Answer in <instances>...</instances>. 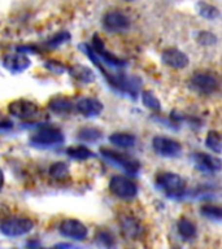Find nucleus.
I'll return each mask as SVG.
<instances>
[{
    "label": "nucleus",
    "mask_w": 222,
    "mask_h": 249,
    "mask_svg": "<svg viewBox=\"0 0 222 249\" xmlns=\"http://www.w3.org/2000/svg\"><path fill=\"white\" fill-rule=\"evenodd\" d=\"M79 48H81V50L83 51V53H85L86 56H87L99 69H100L101 74L104 75L107 82L112 86L113 89H117V91H121V92L128 93L129 96H131L132 99H136L140 87V81L138 78L128 77V75H122V74H121V75L109 74L108 71L103 68V62L100 61V58L97 57L96 53L93 52V50L91 47L87 46V44H81Z\"/></svg>",
    "instance_id": "f257e3e1"
},
{
    "label": "nucleus",
    "mask_w": 222,
    "mask_h": 249,
    "mask_svg": "<svg viewBox=\"0 0 222 249\" xmlns=\"http://www.w3.org/2000/svg\"><path fill=\"white\" fill-rule=\"evenodd\" d=\"M156 184L171 198L182 197L186 192V182L175 173H161L156 178Z\"/></svg>",
    "instance_id": "f03ea898"
},
{
    "label": "nucleus",
    "mask_w": 222,
    "mask_h": 249,
    "mask_svg": "<svg viewBox=\"0 0 222 249\" xmlns=\"http://www.w3.org/2000/svg\"><path fill=\"white\" fill-rule=\"evenodd\" d=\"M34 229V222L25 217L8 218L0 225V231L5 236H22Z\"/></svg>",
    "instance_id": "7ed1b4c3"
},
{
    "label": "nucleus",
    "mask_w": 222,
    "mask_h": 249,
    "mask_svg": "<svg viewBox=\"0 0 222 249\" xmlns=\"http://www.w3.org/2000/svg\"><path fill=\"white\" fill-rule=\"evenodd\" d=\"M191 87L203 95H212L220 89V79L214 74L198 71L191 78Z\"/></svg>",
    "instance_id": "20e7f679"
},
{
    "label": "nucleus",
    "mask_w": 222,
    "mask_h": 249,
    "mask_svg": "<svg viewBox=\"0 0 222 249\" xmlns=\"http://www.w3.org/2000/svg\"><path fill=\"white\" fill-rule=\"evenodd\" d=\"M109 190L114 196L122 200H131L138 194V187L131 179L121 175H114L109 182Z\"/></svg>",
    "instance_id": "39448f33"
},
{
    "label": "nucleus",
    "mask_w": 222,
    "mask_h": 249,
    "mask_svg": "<svg viewBox=\"0 0 222 249\" xmlns=\"http://www.w3.org/2000/svg\"><path fill=\"white\" fill-rule=\"evenodd\" d=\"M100 155L104 157L105 160H108L109 162L114 163L117 166H120L122 170H125L129 174H136L140 169L139 162L136 160L129 157V156L120 153V152L113 151V149H108V148H101Z\"/></svg>",
    "instance_id": "423d86ee"
},
{
    "label": "nucleus",
    "mask_w": 222,
    "mask_h": 249,
    "mask_svg": "<svg viewBox=\"0 0 222 249\" xmlns=\"http://www.w3.org/2000/svg\"><path fill=\"white\" fill-rule=\"evenodd\" d=\"M30 143L37 147H54L64 143V135L58 128L44 127L31 136Z\"/></svg>",
    "instance_id": "0eeeda50"
},
{
    "label": "nucleus",
    "mask_w": 222,
    "mask_h": 249,
    "mask_svg": "<svg viewBox=\"0 0 222 249\" xmlns=\"http://www.w3.org/2000/svg\"><path fill=\"white\" fill-rule=\"evenodd\" d=\"M152 148L161 157H177L182 151V147L177 140L164 136H155L152 140Z\"/></svg>",
    "instance_id": "6e6552de"
},
{
    "label": "nucleus",
    "mask_w": 222,
    "mask_h": 249,
    "mask_svg": "<svg viewBox=\"0 0 222 249\" xmlns=\"http://www.w3.org/2000/svg\"><path fill=\"white\" fill-rule=\"evenodd\" d=\"M8 110L12 116L21 118V120H30L34 118L39 112L38 105L30 100H25V99H18V100L12 101Z\"/></svg>",
    "instance_id": "1a4fd4ad"
},
{
    "label": "nucleus",
    "mask_w": 222,
    "mask_h": 249,
    "mask_svg": "<svg viewBox=\"0 0 222 249\" xmlns=\"http://www.w3.org/2000/svg\"><path fill=\"white\" fill-rule=\"evenodd\" d=\"M93 46L91 47L93 50V52L96 53V56L100 58V61H103L105 65L112 66V68H122V66H126V61L125 60H121V58L116 57L114 54H112L109 51L105 50V46L101 38L99 35H93L92 38Z\"/></svg>",
    "instance_id": "9d476101"
},
{
    "label": "nucleus",
    "mask_w": 222,
    "mask_h": 249,
    "mask_svg": "<svg viewBox=\"0 0 222 249\" xmlns=\"http://www.w3.org/2000/svg\"><path fill=\"white\" fill-rule=\"evenodd\" d=\"M58 231L62 236L69 237L73 240H85L87 236V227L82 222L77 219H65L61 222V225L58 227Z\"/></svg>",
    "instance_id": "9b49d317"
},
{
    "label": "nucleus",
    "mask_w": 222,
    "mask_h": 249,
    "mask_svg": "<svg viewBox=\"0 0 222 249\" xmlns=\"http://www.w3.org/2000/svg\"><path fill=\"white\" fill-rule=\"evenodd\" d=\"M103 26L105 30L112 31V33H120L125 31L130 26V19L128 16L120 11L108 12L103 18Z\"/></svg>",
    "instance_id": "f8f14e48"
},
{
    "label": "nucleus",
    "mask_w": 222,
    "mask_h": 249,
    "mask_svg": "<svg viewBox=\"0 0 222 249\" xmlns=\"http://www.w3.org/2000/svg\"><path fill=\"white\" fill-rule=\"evenodd\" d=\"M31 61L30 58L22 54L21 52L17 53H8L3 57V66L12 73H21L29 69Z\"/></svg>",
    "instance_id": "ddd939ff"
},
{
    "label": "nucleus",
    "mask_w": 222,
    "mask_h": 249,
    "mask_svg": "<svg viewBox=\"0 0 222 249\" xmlns=\"http://www.w3.org/2000/svg\"><path fill=\"white\" fill-rule=\"evenodd\" d=\"M161 61L173 69H183L188 65V57L182 51L177 48H167L161 54Z\"/></svg>",
    "instance_id": "4468645a"
},
{
    "label": "nucleus",
    "mask_w": 222,
    "mask_h": 249,
    "mask_svg": "<svg viewBox=\"0 0 222 249\" xmlns=\"http://www.w3.org/2000/svg\"><path fill=\"white\" fill-rule=\"evenodd\" d=\"M75 109H77L78 113H81L82 116L85 117H97L103 112V104L101 101H99L97 99H93V97H82L79 99L75 105Z\"/></svg>",
    "instance_id": "2eb2a0df"
},
{
    "label": "nucleus",
    "mask_w": 222,
    "mask_h": 249,
    "mask_svg": "<svg viewBox=\"0 0 222 249\" xmlns=\"http://www.w3.org/2000/svg\"><path fill=\"white\" fill-rule=\"evenodd\" d=\"M194 162L196 169L204 173H216L221 170V161L206 153H195Z\"/></svg>",
    "instance_id": "dca6fc26"
},
{
    "label": "nucleus",
    "mask_w": 222,
    "mask_h": 249,
    "mask_svg": "<svg viewBox=\"0 0 222 249\" xmlns=\"http://www.w3.org/2000/svg\"><path fill=\"white\" fill-rule=\"evenodd\" d=\"M70 75L77 79L79 82H83V83H91L95 79V75H93V71L89 68H86L83 65H74L69 69Z\"/></svg>",
    "instance_id": "f3484780"
},
{
    "label": "nucleus",
    "mask_w": 222,
    "mask_h": 249,
    "mask_svg": "<svg viewBox=\"0 0 222 249\" xmlns=\"http://www.w3.org/2000/svg\"><path fill=\"white\" fill-rule=\"evenodd\" d=\"M109 142L121 148H130L135 144V136L128 132H114L109 136Z\"/></svg>",
    "instance_id": "a211bd4d"
},
{
    "label": "nucleus",
    "mask_w": 222,
    "mask_h": 249,
    "mask_svg": "<svg viewBox=\"0 0 222 249\" xmlns=\"http://www.w3.org/2000/svg\"><path fill=\"white\" fill-rule=\"evenodd\" d=\"M48 108L54 113H69L73 109V103L66 97H54L48 103Z\"/></svg>",
    "instance_id": "6ab92c4d"
},
{
    "label": "nucleus",
    "mask_w": 222,
    "mask_h": 249,
    "mask_svg": "<svg viewBox=\"0 0 222 249\" xmlns=\"http://www.w3.org/2000/svg\"><path fill=\"white\" fill-rule=\"evenodd\" d=\"M177 227H178L179 235L185 239H192L196 235V225L187 218H181Z\"/></svg>",
    "instance_id": "aec40b11"
},
{
    "label": "nucleus",
    "mask_w": 222,
    "mask_h": 249,
    "mask_svg": "<svg viewBox=\"0 0 222 249\" xmlns=\"http://www.w3.org/2000/svg\"><path fill=\"white\" fill-rule=\"evenodd\" d=\"M66 155L69 156L70 159L78 160V161H85V160L92 159L93 152H91L89 148L83 147V145H75V147H70L66 149Z\"/></svg>",
    "instance_id": "412c9836"
},
{
    "label": "nucleus",
    "mask_w": 222,
    "mask_h": 249,
    "mask_svg": "<svg viewBox=\"0 0 222 249\" xmlns=\"http://www.w3.org/2000/svg\"><path fill=\"white\" fill-rule=\"evenodd\" d=\"M122 232L128 237H136L140 232L139 223L131 217H126L122 221Z\"/></svg>",
    "instance_id": "4be33fe9"
},
{
    "label": "nucleus",
    "mask_w": 222,
    "mask_h": 249,
    "mask_svg": "<svg viewBox=\"0 0 222 249\" xmlns=\"http://www.w3.org/2000/svg\"><path fill=\"white\" fill-rule=\"evenodd\" d=\"M206 147L212 149L214 153L220 155L222 151V142H221V135L218 131H209L206 135L205 139Z\"/></svg>",
    "instance_id": "5701e85b"
},
{
    "label": "nucleus",
    "mask_w": 222,
    "mask_h": 249,
    "mask_svg": "<svg viewBox=\"0 0 222 249\" xmlns=\"http://www.w3.org/2000/svg\"><path fill=\"white\" fill-rule=\"evenodd\" d=\"M196 8H198L199 15L206 19H216L220 16V12H218L217 8L208 3H204V1L198 3Z\"/></svg>",
    "instance_id": "b1692460"
},
{
    "label": "nucleus",
    "mask_w": 222,
    "mask_h": 249,
    "mask_svg": "<svg viewBox=\"0 0 222 249\" xmlns=\"http://www.w3.org/2000/svg\"><path fill=\"white\" fill-rule=\"evenodd\" d=\"M78 138L83 142H96L103 138V132L95 127H83L78 131Z\"/></svg>",
    "instance_id": "393cba45"
},
{
    "label": "nucleus",
    "mask_w": 222,
    "mask_h": 249,
    "mask_svg": "<svg viewBox=\"0 0 222 249\" xmlns=\"http://www.w3.org/2000/svg\"><path fill=\"white\" fill-rule=\"evenodd\" d=\"M50 175L54 179H65L69 175V167L65 162H55L52 163V166L50 167Z\"/></svg>",
    "instance_id": "a878e982"
},
{
    "label": "nucleus",
    "mask_w": 222,
    "mask_h": 249,
    "mask_svg": "<svg viewBox=\"0 0 222 249\" xmlns=\"http://www.w3.org/2000/svg\"><path fill=\"white\" fill-rule=\"evenodd\" d=\"M200 213H202L204 217L208 218V219H212V221H221V208L217 205H204L202 209H200Z\"/></svg>",
    "instance_id": "bb28decb"
},
{
    "label": "nucleus",
    "mask_w": 222,
    "mask_h": 249,
    "mask_svg": "<svg viewBox=\"0 0 222 249\" xmlns=\"http://www.w3.org/2000/svg\"><path fill=\"white\" fill-rule=\"evenodd\" d=\"M142 101L147 108L152 109V110H160L161 109V104H160L159 99L153 95V92L146 91L142 93Z\"/></svg>",
    "instance_id": "cd10ccee"
},
{
    "label": "nucleus",
    "mask_w": 222,
    "mask_h": 249,
    "mask_svg": "<svg viewBox=\"0 0 222 249\" xmlns=\"http://www.w3.org/2000/svg\"><path fill=\"white\" fill-rule=\"evenodd\" d=\"M196 40L202 46H213L217 43V36L209 31H199L196 35Z\"/></svg>",
    "instance_id": "c85d7f7f"
},
{
    "label": "nucleus",
    "mask_w": 222,
    "mask_h": 249,
    "mask_svg": "<svg viewBox=\"0 0 222 249\" xmlns=\"http://www.w3.org/2000/svg\"><path fill=\"white\" fill-rule=\"evenodd\" d=\"M70 39L69 33H66V31H61V33H58L54 36V38H51L48 42H47V46L51 47V48H55V47L61 46L62 43L68 42Z\"/></svg>",
    "instance_id": "c756f323"
},
{
    "label": "nucleus",
    "mask_w": 222,
    "mask_h": 249,
    "mask_svg": "<svg viewBox=\"0 0 222 249\" xmlns=\"http://www.w3.org/2000/svg\"><path fill=\"white\" fill-rule=\"evenodd\" d=\"M47 68H48L50 70H52L54 73H58V74H61L62 71L65 70V66L61 65L58 61H48Z\"/></svg>",
    "instance_id": "7c9ffc66"
},
{
    "label": "nucleus",
    "mask_w": 222,
    "mask_h": 249,
    "mask_svg": "<svg viewBox=\"0 0 222 249\" xmlns=\"http://www.w3.org/2000/svg\"><path fill=\"white\" fill-rule=\"evenodd\" d=\"M3 186H4V173L3 170L0 169V191H1Z\"/></svg>",
    "instance_id": "2f4dec72"
},
{
    "label": "nucleus",
    "mask_w": 222,
    "mask_h": 249,
    "mask_svg": "<svg viewBox=\"0 0 222 249\" xmlns=\"http://www.w3.org/2000/svg\"><path fill=\"white\" fill-rule=\"evenodd\" d=\"M124 1H134V0H124Z\"/></svg>",
    "instance_id": "473e14b6"
}]
</instances>
